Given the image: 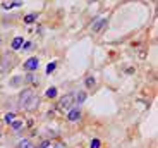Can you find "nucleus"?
Segmentation results:
<instances>
[{
    "label": "nucleus",
    "instance_id": "1",
    "mask_svg": "<svg viewBox=\"0 0 158 148\" xmlns=\"http://www.w3.org/2000/svg\"><path fill=\"white\" fill-rule=\"evenodd\" d=\"M31 98H33L31 90H24V91L19 95V107L26 108V107H28V104L31 102Z\"/></svg>",
    "mask_w": 158,
    "mask_h": 148
},
{
    "label": "nucleus",
    "instance_id": "2",
    "mask_svg": "<svg viewBox=\"0 0 158 148\" xmlns=\"http://www.w3.org/2000/svg\"><path fill=\"white\" fill-rule=\"evenodd\" d=\"M38 66H40L38 57H29V59L24 62V69H26V71H36Z\"/></svg>",
    "mask_w": 158,
    "mask_h": 148
},
{
    "label": "nucleus",
    "instance_id": "3",
    "mask_svg": "<svg viewBox=\"0 0 158 148\" xmlns=\"http://www.w3.org/2000/svg\"><path fill=\"white\" fill-rule=\"evenodd\" d=\"M72 100H74V96L72 95H65L62 98V100H60V108H65V110H71V105H72Z\"/></svg>",
    "mask_w": 158,
    "mask_h": 148
},
{
    "label": "nucleus",
    "instance_id": "4",
    "mask_svg": "<svg viewBox=\"0 0 158 148\" xmlns=\"http://www.w3.org/2000/svg\"><path fill=\"white\" fill-rule=\"evenodd\" d=\"M79 117H81V110H79V108H71V110H69L67 119L71 121V122H76V121H79Z\"/></svg>",
    "mask_w": 158,
    "mask_h": 148
},
{
    "label": "nucleus",
    "instance_id": "5",
    "mask_svg": "<svg viewBox=\"0 0 158 148\" xmlns=\"http://www.w3.org/2000/svg\"><path fill=\"white\" fill-rule=\"evenodd\" d=\"M23 45H24V38L23 36H17V38H14V41H12V50H19Z\"/></svg>",
    "mask_w": 158,
    "mask_h": 148
},
{
    "label": "nucleus",
    "instance_id": "6",
    "mask_svg": "<svg viewBox=\"0 0 158 148\" xmlns=\"http://www.w3.org/2000/svg\"><path fill=\"white\" fill-rule=\"evenodd\" d=\"M105 24H107V19H98V21H96V24L93 26V33L100 31V29H102L103 26H105Z\"/></svg>",
    "mask_w": 158,
    "mask_h": 148
},
{
    "label": "nucleus",
    "instance_id": "7",
    "mask_svg": "<svg viewBox=\"0 0 158 148\" xmlns=\"http://www.w3.org/2000/svg\"><path fill=\"white\" fill-rule=\"evenodd\" d=\"M21 2H4V4H2V7L4 9H10V7H21Z\"/></svg>",
    "mask_w": 158,
    "mask_h": 148
},
{
    "label": "nucleus",
    "instance_id": "8",
    "mask_svg": "<svg viewBox=\"0 0 158 148\" xmlns=\"http://www.w3.org/2000/svg\"><path fill=\"white\" fill-rule=\"evenodd\" d=\"M19 148H33V145H31L29 140H21L19 141Z\"/></svg>",
    "mask_w": 158,
    "mask_h": 148
},
{
    "label": "nucleus",
    "instance_id": "9",
    "mask_svg": "<svg viewBox=\"0 0 158 148\" xmlns=\"http://www.w3.org/2000/svg\"><path fill=\"white\" fill-rule=\"evenodd\" d=\"M36 21V14H28V16L24 17V23L26 24H31V23H35Z\"/></svg>",
    "mask_w": 158,
    "mask_h": 148
},
{
    "label": "nucleus",
    "instance_id": "10",
    "mask_svg": "<svg viewBox=\"0 0 158 148\" xmlns=\"http://www.w3.org/2000/svg\"><path fill=\"white\" fill-rule=\"evenodd\" d=\"M47 96H48V98H55V96H57V88H53V86L48 88L47 90Z\"/></svg>",
    "mask_w": 158,
    "mask_h": 148
},
{
    "label": "nucleus",
    "instance_id": "11",
    "mask_svg": "<svg viewBox=\"0 0 158 148\" xmlns=\"http://www.w3.org/2000/svg\"><path fill=\"white\" fill-rule=\"evenodd\" d=\"M84 100H86V93H77V96H76V102H77V105H81Z\"/></svg>",
    "mask_w": 158,
    "mask_h": 148
},
{
    "label": "nucleus",
    "instance_id": "12",
    "mask_svg": "<svg viewBox=\"0 0 158 148\" xmlns=\"http://www.w3.org/2000/svg\"><path fill=\"white\" fill-rule=\"evenodd\" d=\"M14 119H16V116H14V114H5V117H4V121L5 122H9V124H10V122H14Z\"/></svg>",
    "mask_w": 158,
    "mask_h": 148
},
{
    "label": "nucleus",
    "instance_id": "13",
    "mask_svg": "<svg viewBox=\"0 0 158 148\" xmlns=\"http://www.w3.org/2000/svg\"><path fill=\"white\" fill-rule=\"evenodd\" d=\"M55 66H57V62H50V64L47 66V74H50V72L55 69Z\"/></svg>",
    "mask_w": 158,
    "mask_h": 148
},
{
    "label": "nucleus",
    "instance_id": "14",
    "mask_svg": "<svg viewBox=\"0 0 158 148\" xmlns=\"http://www.w3.org/2000/svg\"><path fill=\"white\" fill-rule=\"evenodd\" d=\"M21 126H23V121H14V122H12V128L14 129H19Z\"/></svg>",
    "mask_w": 158,
    "mask_h": 148
},
{
    "label": "nucleus",
    "instance_id": "15",
    "mask_svg": "<svg viewBox=\"0 0 158 148\" xmlns=\"http://www.w3.org/2000/svg\"><path fill=\"white\" fill-rule=\"evenodd\" d=\"M89 148H100V140H93V141H91V146Z\"/></svg>",
    "mask_w": 158,
    "mask_h": 148
},
{
    "label": "nucleus",
    "instance_id": "16",
    "mask_svg": "<svg viewBox=\"0 0 158 148\" xmlns=\"http://www.w3.org/2000/svg\"><path fill=\"white\" fill-rule=\"evenodd\" d=\"M95 84V78H88L86 79V86H93Z\"/></svg>",
    "mask_w": 158,
    "mask_h": 148
},
{
    "label": "nucleus",
    "instance_id": "17",
    "mask_svg": "<svg viewBox=\"0 0 158 148\" xmlns=\"http://www.w3.org/2000/svg\"><path fill=\"white\" fill-rule=\"evenodd\" d=\"M26 81H28V83H33V81H35V76H33V74H28V76H26Z\"/></svg>",
    "mask_w": 158,
    "mask_h": 148
},
{
    "label": "nucleus",
    "instance_id": "18",
    "mask_svg": "<svg viewBox=\"0 0 158 148\" xmlns=\"http://www.w3.org/2000/svg\"><path fill=\"white\" fill-rule=\"evenodd\" d=\"M57 146H59V148H64V145H57Z\"/></svg>",
    "mask_w": 158,
    "mask_h": 148
},
{
    "label": "nucleus",
    "instance_id": "19",
    "mask_svg": "<svg viewBox=\"0 0 158 148\" xmlns=\"http://www.w3.org/2000/svg\"><path fill=\"white\" fill-rule=\"evenodd\" d=\"M0 136H2V131H0Z\"/></svg>",
    "mask_w": 158,
    "mask_h": 148
}]
</instances>
